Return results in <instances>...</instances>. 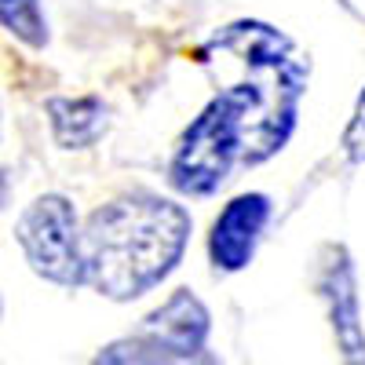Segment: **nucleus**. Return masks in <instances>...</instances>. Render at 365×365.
Here are the masks:
<instances>
[{
    "label": "nucleus",
    "instance_id": "nucleus-7",
    "mask_svg": "<svg viewBox=\"0 0 365 365\" xmlns=\"http://www.w3.org/2000/svg\"><path fill=\"white\" fill-rule=\"evenodd\" d=\"M48 125L58 146L66 150H84V146H96L106 128H110V106L99 96H55L48 99Z\"/></svg>",
    "mask_w": 365,
    "mask_h": 365
},
{
    "label": "nucleus",
    "instance_id": "nucleus-2",
    "mask_svg": "<svg viewBox=\"0 0 365 365\" xmlns=\"http://www.w3.org/2000/svg\"><path fill=\"white\" fill-rule=\"evenodd\" d=\"M190 212L161 194H125L84 223L88 285L113 303L158 289L190 245Z\"/></svg>",
    "mask_w": 365,
    "mask_h": 365
},
{
    "label": "nucleus",
    "instance_id": "nucleus-5",
    "mask_svg": "<svg viewBox=\"0 0 365 365\" xmlns=\"http://www.w3.org/2000/svg\"><path fill=\"white\" fill-rule=\"evenodd\" d=\"M270 197L267 194H237L216 216L208 234V259L220 274L245 270L259 249V237L270 223Z\"/></svg>",
    "mask_w": 365,
    "mask_h": 365
},
{
    "label": "nucleus",
    "instance_id": "nucleus-4",
    "mask_svg": "<svg viewBox=\"0 0 365 365\" xmlns=\"http://www.w3.org/2000/svg\"><path fill=\"white\" fill-rule=\"evenodd\" d=\"M212 318L190 292L175 289L154 314H146L135 332L99 351V361H194L205 358Z\"/></svg>",
    "mask_w": 365,
    "mask_h": 365
},
{
    "label": "nucleus",
    "instance_id": "nucleus-3",
    "mask_svg": "<svg viewBox=\"0 0 365 365\" xmlns=\"http://www.w3.org/2000/svg\"><path fill=\"white\" fill-rule=\"evenodd\" d=\"M15 241L29 263V270L44 282L77 289L88 285L84 267V230L77 223V208L63 194H44L15 223Z\"/></svg>",
    "mask_w": 365,
    "mask_h": 365
},
{
    "label": "nucleus",
    "instance_id": "nucleus-1",
    "mask_svg": "<svg viewBox=\"0 0 365 365\" xmlns=\"http://www.w3.org/2000/svg\"><path fill=\"white\" fill-rule=\"evenodd\" d=\"M205 48L237 77L216 88L172 150L168 182L187 197L216 194L234 168H256L285 150L311 81V58L296 41L256 19L220 26Z\"/></svg>",
    "mask_w": 365,
    "mask_h": 365
},
{
    "label": "nucleus",
    "instance_id": "nucleus-8",
    "mask_svg": "<svg viewBox=\"0 0 365 365\" xmlns=\"http://www.w3.org/2000/svg\"><path fill=\"white\" fill-rule=\"evenodd\" d=\"M0 19L8 34L26 48H48V19L41 11V0H0Z\"/></svg>",
    "mask_w": 365,
    "mask_h": 365
},
{
    "label": "nucleus",
    "instance_id": "nucleus-6",
    "mask_svg": "<svg viewBox=\"0 0 365 365\" xmlns=\"http://www.w3.org/2000/svg\"><path fill=\"white\" fill-rule=\"evenodd\" d=\"M318 289L329 303V322L336 332V344L347 361H365V329H361V307H358V278L354 263L344 245H329L322 252V274Z\"/></svg>",
    "mask_w": 365,
    "mask_h": 365
},
{
    "label": "nucleus",
    "instance_id": "nucleus-9",
    "mask_svg": "<svg viewBox=\"0 0 365 365\" xmlns=\"http://www.w3.org/2000/svg\"><path fill=\"white\" fill-rule=\"evenodd\" d=\"M344 154L351 165H365V88L358 96V106L347 120V132H344Z\"/></svg>",
    "mask_w": 365,
    "mask_h": 365
}]
</instances>
